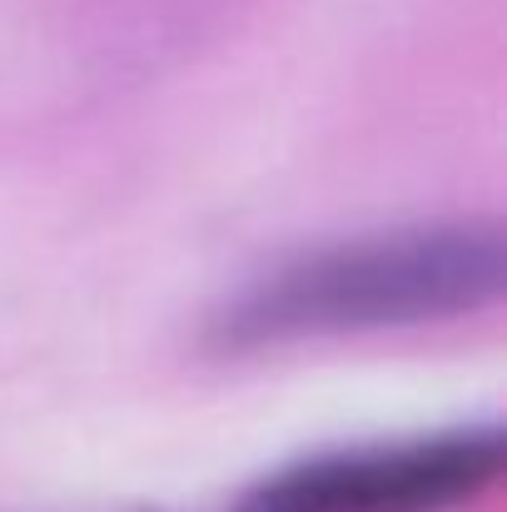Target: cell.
I'll list each match as a JSON object with an SVG mask.
<instances>
[{"label": "cell", "mask_w": 507, "mask_h": 512, "mask_svg": "<svg viewBox=\"0 0 507 512\" xmlns=\"http://www.w3.org/2000/svg\"><path fill=\"white\" fill-rule=\"evenodd\" d=\"M498 224L403 229L304 254L259 279L219 324L224 348H264L289 339H329L368 329H408L463 319L503 294Z\"/></svg>", "instance_id": "6da1fadb"}, {"label": "cell", "mask_w": 507, "mask_h": 512, "mask_svg": "<svg viewBox=\"0 0 507 512\" xmlns=\"http://www.w3.org/2000/svg\"><path fill=\"white\" fill-rule=\"evenodd\" d=\"M503 468V438L493 428L453 433L433 443L338 453L289 468L264 483L244 512H448L478 498Z\"/></svg>", "instance_id": "7a4b0ae2"}]
</instances>
